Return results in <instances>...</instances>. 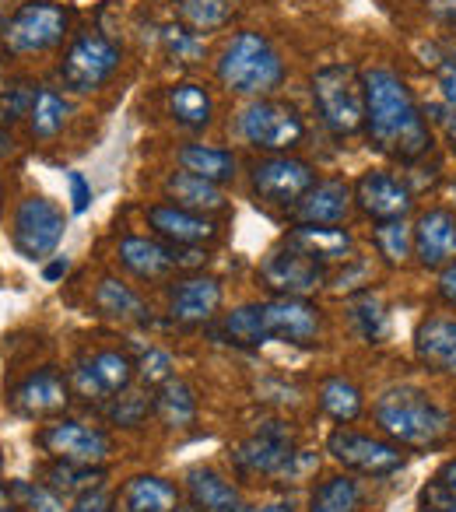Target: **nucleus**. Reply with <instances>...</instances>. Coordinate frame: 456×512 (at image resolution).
Here are the masks:
<instances>
[{
    "instance_id": "nucleus-1",
    "label": "nucleus",
    "mask_w": 456,
    "mask_h": 512,
    "mask_svg": "<svg viewBox=\"0 0 456 512\" xmlns=\"http://www.w3.org/2000/svg\"><path fill=\"white\" fill-rule=\"evenodd\" d=\"M365 130L369 141L383 155L400 162H418L432 148V130L414 102L404 78H397L386 67L365 74Z\"/></svg>"
},
{
    "instance_id": "nucleus-2",
    "label": "nucleus",
    "mask_w": 456,
    "mask_h": 512,
    "mask_svg": "<svg viewBox=\"0 0 456 512\" xmlns=\"http://www.w3.org/2000/svg\"><path fill=\"white\" fill-rule=\"evenodd\" d=\"M218 341L236 348H260L267 341L285 344H313L320 337V313L306 299H278L239 306L218 323Z\"/></svg>"
},
{
    "instance_id": "nucleus-3",
    "label": "nucleus",
    "mask_w": 456,
    "mask_h": 512,
    "mask_svg": "<svg viewBox=\"0 0 456 512\" xmlns=\"http://www.w3.org/2000/svg\"><path fill=\"white\" fill-rule=\"evenodd\" d=\"M376 425L390 439L411 449H432L442 446L453 432V418L446 407H439L425 390L418 386H390L376 397Z\"/></svg>"
},
{
    "instance_id": "nucleus-4",
    "label": "nucleus",
    "mask_w": 456,
    "mask_h": 512,
    "mask_svg": "<svg viewBox=\"0 0 456 512\" xmlns=\"http://www.w3.org/2000/svg\"><path fill=\"white\" fill-rule=\"evenodd\" d=\"M218 81L236 95H271L285 81V60L260 32H239L218 57Z\"/></svg>"
},
{
    "instance_id": "nucleus-5",
    "label": "nucleus",
    "mask_w": 456,
    "mask_h": 512,
    "mask_svg": "<svg viewBox=\"0 0 456 512\" xmlns=\"http://www.w3.org/2000/svg\"><path fill=\"white\" fill-rule=\"evenodd\" d=\"M313 102L334 137H351L365 127V81L351 64L320 67L313 74Z\"/></svg>"
},
{
    "instance_id": "nucleus-6",
    "label": "nucleus",
    "mask_w": 456,
    "mask_h": 512,
    "mask_svg": "<svg viewBox=\"0 0 456 512\" xmlns=\"http://www.w3.org/2000/svg\"><path fill=\"white\" fill-rule=\"evenodd\" d=\"M67 11L50 0H29L4 25V46L18 57L25 53H46L57 43H64Z\"/></svg>"
},
{
    "instance_id": "nucleus-7",
    "label": "nucleus",
    "mask_w": 456,
    "mask_h": 512,
    "mask_svg": "<svg viewBox=\"0 0 456 512\" xmlns=\"http://www.w3.org/2000/svg\"><path fill=\"white\" fill-rule=\"evenodd\" d=\"M239 134L260 151H292L306 137V123L292 106L257 99L239 113Z\"/></svg>"
},
{
    "instance_id": "nucleus-8",
    "label": "nucleus",
    "mask_w": 456,
    "mask_h": 512,
    "mask_svg": "<svg viewBox=\"0 0 456 512\" xmlns=\"http://www.w3.org/2000/svg\"><path fill=\"white\" fill-rule=\"evenodd\" d=\"M116 67H120V46L99 32H88V36L74 39V46L67 50L64 64H60V78L71 92L85 95L106 85L116 74Z\"/></svg>"
},
{
    "instance_id": "nucleus-9",
    "label": "nucleus",
    "mask_w": 456,
    "mask_h": 512,
    "mask_svg": "<svg viewBox=\"0 0 456 512\" xmlns=\"http://www.w3.org/2000/svg\"><path fill=\"white\" fill-rule=\"evenodd\" d=\"M64 211L46 197H25L15 211V228L11 239L25 260H46L64 239Z\"/></svg>"
},
{
    "instance_id": "nucleus-10",
    "label": "nucleus",
    "mask_w": 456,
    "mask_h": 512,
    "mask_svg": "<svg viewBox=\"0 0 456 512\" xmlns=\"http://www.w3.org/2000/svg\"><path fill=\"white\" fill-rule=\"evenodd\" d=\"M316 183V172L302 158L274 155L250 169V186L264 204L271 207H295Z\"/></svg>"
},
{
    "instance_id": "nucleus-11",
    "label": "nucleus",
    "mask_w": 456,
    "mask_h": 512,
    "mask_svg": "<svg viewBox=\"0 0 456 512\" xmlns=\"http://www.w3.org/2000/svg\"><path fill=\"white\" fill-rule=\"evenodd\" d=\"M260 281L285 299H306L309 292L327 285V267L285 242L281 249L267 253V260L260 264Z\"/></svg>"
},
{
    "instance_id": "nucleus-12",
    "label": "nucleus",
    "mask_w": 456,
    "mask_h": 512,
    "mask_svg": "<svg viewBox=\"0 0 456 512\" xmlns=\"http://www.w3.org/2000/svg\"><path fill=\"white\" fill-rule=\"evenodd\" d=\"M327 453L334 456L341 467L355 470V474H365V477H386L393 470H400L404 463V453L397 446L383 439H372V435H358L351 428H337L330 432L327 439Z\"/></svg>"
},
{
    "instance_id": "nucleus-13",
    "label": "nucleus",
    "mask_w": 456,
    "mask_h": 512,
    "mask_svg": "<svg viewBox=\"0 0 456 512\" xmlns=\"http://www.w3.org/2000/svg\"><path fill=\"white\" fill-rule=\"evenodd\" d=\"M130 379H134V365L120 351H95L92 358L74 365L71 372V386L85 400L116 397V393L130 390Z\"/></svg>"
},
{
    "instance_id": "nucleus-14",
    "label": "nucleus",
    "mask_w": 456,
    "mask_h": 512,
    "mask_svg": "<svg viewBox=\"0 0 456 512\" xmlns=\"http://www.w3.org/2000/svg\"><path fill=\"white\" fill-rule=\"evenodd\" d=\"M355 200H358V211H362L365 218H376V221L407 218V211L414 207L411 186L386 169L365 172V176L355 183Z\"/></svg>"
},
{
    "instance_id": "nucleus-15",
    "label": "nucleus",
    "mask_w": 456,
    "mask_h": 512,
    "mask_svg": "<svg viewBox=\"0 0 456 512\" xmlns=\"http://www.w3.org/2000/svg\"><path fill=\"white\" fill-rule=\"evenodd\" d=\"M39 446L46 453L60 456L67 463H88V467H99L109 456V439L99 428H88L81 421H53L39 432Z\"/></svg>"
},
{
    "instance_id": "nucleus-16",
    "label": "nucleus",
    "mask_w": 456,
    "mask_h": 512,
    "mask_svg": "<svg viewBox=\"0 0 456 512\" xmlns=\"http://www.w3.org/2000/svg\"><path fill=\"white\" fill-rule=\"evenodd\" d=\"M295 456L292 449V432L281 425H267L260 428L257 435H250L246 442H239L232 460L243 474H253V477H281L285 463Z\"/></svg>"
},
{
    "instance_id": "nucleus-17",
    "label": "nucleus",
    "mask_w": 456,
    "mask_h": 512,
    "mask_svg": "<svg viewBox=\"0 0 456 512\" xmlns=\"http://www.w3.org/2000/svg\"><path fill=\"white\" fill-rule=\"evenodd\" d=\"M414 256L421 267H446L456 260V214L446 207L418 214L414 221Z\"/></svg>"
},
{
    "instance_id": "nucleus-18",
    "label": "nucleus",
    "mask_w": 456,
    "mask_h": 512,
    "mask_svg": "<svg viewBox=\"0 0 456 512\" xmlns=\"http://www.w3.org/2000/svg\"><path fill=\"white\" fill-rule=\"evenodd\" d=\"M148 221L165 242L172 246H200V242H211L218 235V225L207 221L204 214L186 211L176 204H155L148 207Z\"/></svg>"
},
{
    "instance_id": "nucleus-19",
    "label": "nucleus",
    "mask_w": 456,
    "mask_h": 512,
    "mask_svg": "<svg viewBox=\"0 0 456 512\" xmlns=\"http://www.w3.org/2000/svg\"><path fill=\"white\" fill-rule=\"evenodd\" d=\"M351 186L344 179H323V183H313V190L295 204V218L302 225H341L351 211Z\"/></svg>"
},
{
    "instance_id": "nucleus-20",
    "label": "nucleus",
    "mask_w": 456,
    "mask_h": 512,
    "mask_svg": "<svg viewBox=\"0 0 456 512\" xmlns=\"http://www.w3.org/2000/svg\"><path fill=\"white\" fill-rule=\"evenodd\" d=\"M414 355L432 372L456 376V320L453 316H432L414 334Z\"/></svg>"
},
{
    "instance_id": "nucleus-21",
    "label": "nucleus",
    "mask_w": 456,
    "mask_h": 512,
    "mask_svg": "<svg viewBox=\"0 0 456 512\" xmlns=\"http://www.w3.org/2000/svg\"><path fill=\"white\" fill-rule=\"evenodd\" d=\"M221 306V281L218 278H186L172 285L169 313L179 323H207Z\"/></svg>"
},
{
    "instance_id": "nucleus-22",
    "label": "nucleus",
    "mask_w": 456,
    "mask_h": 512,
    "mask_svg": "<svg viewBox=\"0 0 456 512\" xmlns=\"http://www.w3.org/2000/svg\"><path fill=\"white\" fill-rule=\"evenodd\" d=\"M67 383L60 372L53 369H39L25 379L15 390V407L25 418H46V414H57L67 407Z\"/></svg>"
},
{
    "instance_id": "nucleus-23",
    "label": "nucleus",
    "mask_w": 456,
    "mask_h": 512,
    "mask_svg": "<svg viewBox=\"0 0 456 512\" xmlns=\"http://www.w3.org/2000/svg\"><path fill=\"white\" fill-rule=\"evenodd\" d=\"M285 242L292 249H299V253L320 260L323 267L341 264V260H348V256L355 253V242H351V235L344 232V228H334V225H299V228H292V232H288Z\"/></svg>"
},
{
    "instance_id": "nucleus-24",
    "label": "nucleus",
    "mask_w": 456,
    "mask_h": 512,
    "mask_svg": "<svg viewBox=\"0 0 456 512\" xmlns=\"http://www.w3.org/2000/svg\"><path fill=\"white\" fill-rule=\"evenodd\" d=\"M116 256H120V264L141 281H158L176 267L172 246H162V242H155V239H141V235H127V239L116 246Z\"/></svg>"
},
{
    "instance_id": "nucleus-25",
    "label": "nucleus",
    "mask_w": 456,
    "mask_h": 512,
    "mask_svg": "<svg viewBox=\"0 0 456 512\" xmlns=\"http://www.w3.org/2000/svg\"><path fill=\"white\" fill-rule=\"evenodd\" d=\"M186 491H190L193 505L200 512H246L243 495L236 491V484H228L214 470H190L186 474Z\"/></svg>"
},
{
    "instance_id": "nucleus-26",
    "label": "nucleus",
    "mask_w": 456,
    "mask_h": 512,
    "mask_svg": "<svg viewBox=\"0 0 456 512\" xmlns=\"http://www.w3.org/2000/svg\"><path fill=\"white\" fill-rule=\"evenodd\" d=\"M165 193L176 207H186V211H197V214H211L225 207V193H221L218 183L211 179H200L193 172H172L165 179Z\"/></svg>"
},
{
    "instance_id": "nucleus-27",
    "label": "nucleus",
    "mask_w": 456,
    "mask_h": 512,
    "mask_svg": "<svg viewBox=\"0 0 456 512\" xmlns=\"http://www.w3.org/2000/svg\"><path fill=\"white\" fill-rule=\"evenodd\" d=\"M95 309H99L106 320H116V323H148L151 320V309L144 306L141 295L116 278L99 281V288H95Z\"/></svg>"
},
{
    "instance_id": "nucleus-28",
    "label": "nucleus",
    "mask_w": 456,
    "mask_h": 512,
    "mask_svg": "<svg viewBox=\"0 0 456 512\" xmlns=\"http://www.w3.org/2000/svg\"><path fill=\"white\" fill-rule=\"evenodd\" d=\"M176 162L183 172L211 179V183H218V186L236 176V155L225 148H211V144H183V148L176 151Z\"/></svg>"
},
{
    "instance_id": "nucleus-29",
    "label": "nucleus",
    "mask_w": 456,
    "mask_h": 512,
    "mask_svg": "<svg viewBox=\"0 0 456 512\" xmlns=\"http://www.w3.org/2000/svg\"><path fill=\"white\" fill-rule=\"evenodd\" d=\"M123 505L127 512H176L179 491L162 477H134L123 488Z\"/></svg>"
},
{
    "instance_id": "nucleus-30",
    "label": "nucleus",
    "mask_w": 456,
    "mask_h": 512,
    "mask_svg": "<svg viewBox=\"0 0 456 512\" xmlns=\"http://www.w3.org/2000/svg\"><path fill=\"white\" fill-rule=\"evenodd\" d=\"M169 113L179 127L200 130V127L211 123V113H214L211 95H207L204 85H193V81H186V85H172L169 88Z\"/></svg>"
},
{
    "instance_id": "nucleus-31",
    "label": "nucleus",
    "mask_w": 456,
    "mask_h": 512,
    "mask_svg": "<svg viewBox=\"0 0 456 512\" xmlns=\"http://www.w3.org/2000/svg\"><path fill=\"white\" fill-rule=\"evenodd\" d=\"M155 414L169 428H186L197 418V397H193V390L183 379H169V383H162V390L155 397Z\"/></svg>"
},
{
    "instance_id": "nucleus-32",
    "label": "nucleus",
    "mask_w": 456,
    "mask_h": 512,
    "mask_svg": "<svg viewBox=\"0 0 456 512\" xmlns=\"http://www.w3.org/2000/svg\"><path fill=\"white\" fill-rule=\"evenodd\" d=\"M362 509V488L351 477H327L309 498V512H358Z\"/></svg>"
},
{
    "instance_id": "nucleus-33",
    "label": "nucleus",
    "mask_w": 456,
    "mask_h": 512,
    "mask_svg": "<svg viewBox=\"0 0 456 512\" xmlns=\"http://www.w3.org/2000/svg\"><path fill=\"white\" fill-rule=\"evenodd\" d=\"M67 116H71V102L64 99L60 92L53 88H43L36 92V102H32V113H29V127H32V137H57L64 130Z\"/></svg>"
},
{
    "instance_id": "nucleus-34",
    "label": "nucleus",
    "mask_w": 456,
    "mask_h": 512,
    "mask_svg": "<svg viewBox=\"0 0 456 512\" xmlns=\"http://www.w3.org/2000/svg\"><path fill=\"white\" fill-rule=\"evenodd\" d=\"M320 407L334 421H355L358 414H362V390H358L351 379L330 376V379H323V386H320Z\"/></svg>"
},
{
    "instance_id": "nucleus-35",
    "label": "nucleus",
    "mask_w": 456,
    "mask_h": 512,
    "mask_svg": "<svg viewBox=\"0 0 456 512\" xmlns=\"http://www.w3.org/2000/svg\"><path fill=\"white\" fill-rule=\"evenodd\" d=\"M176 11L183 25H190L193 32H214L228 25V18L236 11V0H176Z\"/></svg>"
},
{
    "instance_id": "nucleus-36",
    "label": "nucleus",
    "mask_w": 456,
    "mask_h": 512,
    "mask_svg": "<svg viewBox=\"0 0 456 512\" xmlns=\"http://www.w3.org/2000/svg\"><path fill=\"white\" fill-rule=\"evenodd\" d=\"M46 477H50L46 484H50L57 495H88V491H95L102 484L99 467H88V463H67V460L46 470Z\"/></svg>"
},
{
    "instance_id": "nucleus-37",
    "label": "nucleus",
    "mask_w": 456,
    "mask_h": 512,
    "mask_svg": "<svg viewBox=\"0 0 456 512\" xmlns=\"http://www.w3.org/2000/svg\"><path fill=\"white\" fill-rule=\"evenodd\" d=\"M348 313H351V323H355V330L365 337V341H383L386 334V309L383 302H379V295L372 292H362L355 295V299L348 302Z\"/></svg>"
},
{
    "instance_id": "nucleus-38",
    "label": "nucleus",
    "mask_w": 456,
    "mask_h": 512,
    "mask_svg": "<svg viewBox=\"0 0 456 512\" xmlns=\"http://www.w3.org/2000/svg\"><path fill=\"white\" fill-rule=\"evenodd\" d=\"M376 246L390 264H404L414 253V225H407L404 218L379 221L376 225Z\"/></svg>"
},
{
    "instance_id": "nucleus-39",
    "label": "nucleus",
    "mask_w": 456,
    "mask_h": 512,
    "mask_svg": "<svg viewBox=\"0 0 456 512\" xmlns=\"http://www.w3.org/2000/svg\"><path fill=\"white\" fill-rule=\"evenodd\" d=\"M162 46L179 64H197V60H204V39H200V32H193L190 25H183V22L165 25Z\"/></svg>"
},
{
    "instance_id": "nucleus-40",
    "label": "nucleus",
    "mask_w": 456,
    "mask_h": 512,
    "mask_svg": "<svg viewBox=\"0 0 456 512\" xmlns=\"http://www.w3.org/2000/svg\"><path fill=\"white\" fill-rule=\"evenodd\" d=\"M8 498L22 502V509H29V512H64V502H60V495L50 488V484L15 481L8 488Z\"/></svg>"
},
{
    "instance_id": "nucleus-41",
    "label": "nucleus",
    "mask_w": 456,
    "mask_h": 512,
    "mask_svg": "<svg viewBox=\"0 0 456 512\" xmlns=\"http://www.w3.org/2000/svg\"><path fill=\"white\" fill-rule=\"evenodd\" d=\"M151 407H155V400H151L148 393H130V390H123V393H116V397H113V404H109L106 414L116 421V425L134 428V425H141V421L148 418Z\"/></svg>"
},
{
    "instance_id": "nucleus-42",
    "label": "nucleus",
    "mask_w": 456,
    "mask_h": 512,
    "mask_svg": "<svg viewBox=\"0 0 456 512\" xmlns=\"http://www.w3.org/2000/svg\"><path fill=\"white\" fill-rule=\"evenodd\" d=\"M134 369H137V376H141L148 386H162V383H169V379H172V369H176V365H172V355H169V351L148 348V351L141 355V362L134 365Z\"/></svg>"
},
{
    "instance_id": "nucleus-43",
    "label": "nucleus",
    "mask_w": 456,
    "mask_h": 512,
    "mask_svg": "<svg viewBox=\"0 0 456 512\" xmlns=\"http://www.w3.org/2000/svg\"><path fill=\"white\" fill-rule=\"evenodd\" d=\"M421 505H425V509H432V512H456V495L435 481V484H428V488L421 491Z\"/></svg>"
},
{
    "instance_id": "nucleus-44",
    "label": "nucleus",
    "mask_w": 456,
    "mask_h": 512,
    "mask_svg": "<svg viewBox=\"0 0 456 512\" xmlns=\"http://www.w3.org/2000/svg\"><path fill=\"white\" fill-rule=\"evenodd\" d=\"M439 95L446 99L449 109H456V53L442 60L439 67Z\"/></svg>"
},
{
    "instance_id": "nucleus-45",
    "label": "nucleus",
    "mask_w": 456,
    "mask_h": 512,
    "mask_svg": "<svg viewBox=\"0 0 456 512\" xmlns=\"http://www.w3.org/2000/svg\"><path fill=\"white\" fill-rule=\"evenodd\" d=\"M67 183H71V211L85 214L88 200H92V186L85 183V176H81V172H67Z\"/></svg>"
},
{
    "instance_id": "nucleus-46",
    "label": "nucleus",
    "mask_w": 456,
    "mask_h": 512,
    "mask_svg": "<svg viewBox=\"0 0 456 512\" xmlns=\"http://www.w3.org/2000/svg\"><path fill=\"white\" fill-rule=\"evenodd\" d=\"M71 512H113V498L95 488V491H88V495H78Z\"/></svg>"
},
{
    "instance_id": "nucleus-47",
    "label": "nucleus",
    "mask_w": 456,
    "mask_h": 512,
    "mask_svg": "<svg viewBox=\"0 0 456 512\" xmlns=\"http://www.w3.org/2000/svg\"><path fill=\"white\" fill-rule=\"evenodd\" d=\"M439 299L446 302V306L456 309V260L442 267V274H439Z\"/></svg>"
},
{
    "instance_id": "nucleus-48",
    "label": "nucleus",
    "mask_w": 456,
    "mask_h": 512,
    "mask_svg": "<svg viewBox=\"0 0 456 512\" xmlns=\"http://www.w3.org/2000/svg\"><path fill=\"white\" fill-rule=\"evenodd\" d=\"M435 481H439L442 488H449V491L456 495V460H449L446 467L439 470V477H435Z\"/></svg>"
},
{
    "instance_id": "nucleus-49",
    "label": "nucleus",
    "mask_w": 456,
    "mask_h": 512,
    "mask_svg": "<svg viewBox=\"0 0 456 512\" xmlns=\"http://www.w3.org/2000/svg\"><path fill=\"white\" fill-rule=\"evenodd\" d=\"M67 267H71V264H67V256H57V260H53V264L43 271V278H46V281H57V278H64V274H67Z\"/></svg>"
},
{
    "instance_id": "nucleus-50",
    "label": "nucleus",
    "mask_w": 456,
    "mask_h": 512,
    "mask_svg": "<svg viewBox=\"0 0 456 512\" xmlns=\"http://www.w3.org/2000/svg\"><path fill=\"white\" fill-rule=\"evenodd\" d=\"M11 151H15V144H11V137H8V134H0V158L11 155Z\"/></svg>"
},
{
    "instance_id": "nucleus-51",
    "label": "nucleus",
    "mask_w": 456,
    "mask_h": 512,
    "mask_svg": "<svg viewBox=\"0 0 456 512\" xmlns=\"http://www.w3.org/2000/svg\"><path fill=\"white\" fill-rule=\"evenodd\" d=\"M246 512H292L288 505H260V509H246Z\"/></svg>"
},
{
    "instance_id": "nucleus-52",
    "label": "nucleus",
    "mask_w": 456,
    "mask_h": 512,
    "mask_svg": "<svg viewBox=\"0 0 456 512\" xmlns=\"http://www.w3.org/2000/svg\"><path fill=\"white\" fill-rule=\"evenodd\" d=\"M446 127H449V137L456 141V109H453V116H446Z\"/></svg>"
},
{
    "instance_id": "nucleus-53",
    "label": "nucleus",
    "mask_w": 456,
    "mask_h": 512,
    "mask_svg": "<svg viewBox=\"0 0 456 512\" xmlns=\"http://www.w3.org/2000/svg\"><path fill=\"white\" fill-rule=\"evenodd\" d=\"M8 502V488H4V484H0V505Z\"/></svg>"
},
{
    "instance_id": "nucleus-54",
    "label": "nucleus",
    "mask_w": 456,
    "mask_h": 512,
    "mask_svg": "<svg viewBox=\"0 0 456 512\" xmlns=\"http://www.w3.org/2000/svg\"><path fill=\"white\" fill-rule=\"evenodd\" d=\"M418 512H432V509H425V505H421V509H418Z\"/></svg>"
},
{
    "instance_id": "nucleus-55",
    "label": "nucleus",
    "mask_w": 456,
    "mask_h": 512,
    "mask_svg": "<svg viewBox=\"0 0 456 512\" xmlns=\"http://www.w3.org/2000/svg\"><path fill=\"white\" fill-rule=\"evenodd\" d=\"M0 512H11V509H0Z\"/></svg>"
},
{
    "instance_id": "nucleus-56",
    "label": "nucleus",
    "mask_w": 456,
    "mask_h": 512,
    "mask_svg": "<svg viewBox=\"0 0 456 512\" xmlns=\"http://www.w3.org/2000/svg\"><path fill=\"white\" fill-rule=\"evenodd\" d=\"M0 467H4V463H0Z\"/></svg>"
}]
</instances>
